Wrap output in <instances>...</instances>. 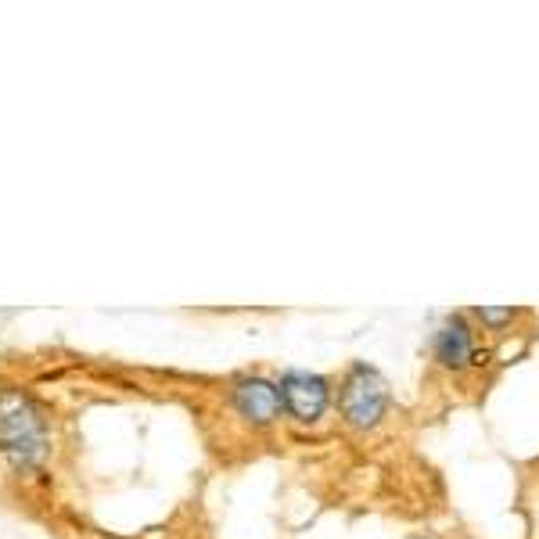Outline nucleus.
Masks as SVG:
<instances>
[{
    "label": "nucleus",
    "instance_id": "obj_4",
    "mask_svg": "<svg viewBox=\"0 0 539 539\" xmlns=\"http://www.w3.org/2000/svg\"><path fill=\"white\" fill-rule=\"evenodd\" d=\"M432 353L446 371H464L468 363H475V335L460 313L442 320V327L435 331Z\"/></svg>",
    "mask_w": 539,
    "mask_h": 539
},
{
    "label": "nucleus",
    "instance_id": "obj_5",
    "mask_svg": "<svg viewBox=\"0 0 539 539\" xmlns=\"http://www.w3.org/2000/svg\"><path fill=\"white\" fill-rule=\"evenodd\" d=\"M234 410L256 425H270L284 410V403L277 385H270L266 378H245L234 385Z\"/></svg>",
    "mask_w": 539,
    "mask_h": 539
},
{
    "label": "nucleus",
    "instance_id": "obj_2",
    "mask_svg": "<svg viewBox=\"0 0 539 539\" xmlns=\"http://www.w3.org/2000/svg\"><path fill=\"white\" fill-rule=\"evenodd\" d=\"M0 446L18 460H36L44 453V425L26 396L0 392Z\"/></svg>",
    "mask_w": 539,
    "mask_h": 539
},
{
    "label": "nucleus",
    "instance_id": "obj_3",
    "mask_svg": "<svg viewBox=\"0 0 539 539\" xmlns=\"http://www.w3.org/2000/svg\"><path fill=\"white\" fill-rule=\"evenodd\" d=\"M277 392H281L284 410H288L295 421H302V425L320 421V414L327 410V399H331L327 381L310 371H288L281 378V385H277Z\"/></svg>",
    "mask_w": 539,
    "mask_h": 539
},
{
    "label": "nucleus",
    "instance_id": "obj_6",
    "mask_svg": "<svg viewBox=\"0 0 539 539\" xmlns=\"http://www.w3.org/2000/svg\"><path fill=\"white\" fill-rule=\"evenodd\" d=\"M475 317L482 320V324H489V327H504V324H511V317H514V310H496V306H478L475 310Z\"/></svg>",
    "mask_w": 539,
    "mask_h": 539
},
{
    "label": "nucleus",
    "instance_id": "obj_1",
    "mask_svg": "<svg viewBox=\"0 0 539 539\" xmlns=\"http://www.w3.org/2000/svg\"><path fill=\"white\" fill-rule=\"evenodd\" d=\"M338 410H342L345 425L356 428V432L378 428L385 410H389V385H385V378L374 367H367V363H356L342 381Z\"/></svg>",
    "mask_w": 539,
    "mask_h": 539
}]
</instances>
